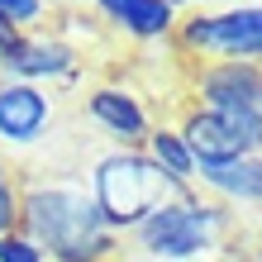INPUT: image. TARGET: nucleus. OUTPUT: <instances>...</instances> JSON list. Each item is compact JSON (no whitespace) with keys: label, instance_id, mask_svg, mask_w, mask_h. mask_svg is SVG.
Listing matches in <instances>:
<instances>
[{"label":"nucleus","instance_id":"f257e3e1","mask_svg":"<svg viewBox=\"0 0 262 262\" xmlns=\"http://www.w3.org/2000/svg\"><path fill=\"white\" fill-rule=\"evenodd\" d=\"M19 234L43 262H115L119 234L81 181H29L19 191Z\"/></svg>","mask_w":262,"mask_h":262},{"label":"nucleus","instance_id":"f03ea898","mask_svg":"<svg viewBox=\"0 0 262 262\" xmlns=\"http://www.w3.org/2000/svg\"><path fill=\"white\" fill-rule=\"evenodd\" d=\"M224 234H229V210L220 200L177 191L134 229V243L148 262H200L220 248Z\"/></svg>","mask_w":262,"mask_h":262},{"label":"nucleus","instance_id":"7ed1b4c3","mask_svg":"<svg viewBox=\"0 0 262 262\" xmlns=\"http://www.w3.org/2000/svg\"><path fill=\"white\" fill-rule=\"evenodd\" d=\"M177 191L181 186H172V181L158 172V162H152L143 148H115V152H105V158H96V167H91V195H96V205H100L105 220H110L115 234H134V229L143 224L162 200H172Z\"/></svg>","mask_w":262,"mask_h":262},{"label":"nucleus","instance_id":"20e7f679","mask_svg":"<svg viewBox=\"0 0 262 262\" xmlns=\"http://www.w3.org/2000/svg\"><path fill=\"white\" fill-rule=\"evenodd\" d=\"M200 62H262V0H234L224 10H195L172 34Z\"/></svg>","mask_w":262,"mask_h":262},{"label":"nucleus","instance_id":"39448f33","mask_svg":"<svg viewBox=\"0 0 262 262\" xmlns=\"http://www.w3.org/2000/svg\"><path fill=\"white\" fill-rule=\"evenodd\" d=\"M181 143L195 158V167H210V162H234V158H257L262 152V119L248 115H229V110H200L191 105L181 115Z\"/></svg>","mask_w":262,"mask_h":262},{"label":"nucleus","instance_id":"423d86ee","mask_svg":"<svg viewBox=\"0 0 262 262\" xmlns=\"http://www.w3.org/2000/svg\"><path fill=\"white\" fill-rule=\"evenodd\" d=\"M200 110H229L262 119V62H205L191 81Z\"/></svg>","mask_w":262,"mask_h":262},{"label":"nucleus","instance_id":"0eeeda50","mask_svg":"<svg viewBox=\"0 0 262 262\" xmlns=\"http://www.w3.org/2000/svg\"><path fill=\"white\" fill-rule=\"evenodd\" d=\"M76 48L53 34H19L14 48L0 53V72L10 81H29V86H43V81H62V76L76 72Z\"/></svg>","mask_w":262,"mask_h":262},{"label":"nucleus","instance_id":"6e6552de","mask_svg":"<svg viewBox=\"0 0 262 262\" xmlns=\"http://www.w3.org/2000/svg\"><path fill=\"white\" fill-rule=\"evenodd\" d=\"M53 100L43 86L29 81H0V143L5 148H34L48 138Z\"/></svg>","mask_w":262,"mask_h":262},{"label":"nucleus","instance_id":"1a4fd4ad","mask_svg":"<svg viewBox=\"0 0 262 262\" xmlns=\"http://www.w3.org/2000/svg\"><path fill=\"white\" fill-rule=\"evenodd\" d=\"M86 115L96 119V129H105V138H110L115 148H138L152 134V119L143 110V100H138L129 86H119V81H100L91 91Z\"/></svg>","mask_w":262,"mask_h":262},{"label":"nucleus","instance_id":"9d476101","mask_svg":"<svg viewBox=\"0 0 262 262\" xmlns=\"http://www.w3.org/2000/svg\"><path fill=\"white\" fill-rule=\"evenodd\" d=\"M91 5L110 29H119L124 38H138V43L172 38L181 24V10L172 0H91Z\"/></svg>","mask_w":262,"mask_h":262},{"label":"nucleus","instance_id":"9b49d317","mask_svg":"<svg viewBox=\"0 0 262 262\" xmlns=\"http://www.w3.org/2000/svg\"><path fill=\"white\" fill-rule=\"evenodd\" d=\"M195 181L214 200L229 205H262V152L257 158H234V162H210L195 167Z\"/></svg>","mask_w":262,"mask_h":262},{"label":"nucleus","instance_id":"f8f14e48","mask_svg":"<svg viewBox=\"0 0 262 262\" xmlns=\"http://www.w3.org/2000/svg\"><path fill=\"white\" fill-rule=\"evenodd\" d=\"M143 152L152 162H158V172L172 181V186H181V191H191V181H195V158L186 152V143H181V134L172 129V124H152V134L143 138Z\"/></svg>","mask_w":262,"mask_h":262},{"label":"nucleus","instance_id":"ddd939ff","mask_svg":"<svg viewBox=\"0 0 262 262\" xmlns=\"http://www.w3.org/2000/svg\"><path fill=\"white\" fill-rule=\"evenodd\" d=\"M10 229H19V181L0 162V234H10Z\"/></svg>","mask_w":262,"mask_h":262},{"label":"nucleus","instance_id":"4468645a","mask_svg":"<svg viewBox=\"0 0 262 262\" xmlns=\"http://www.w3.org/2000/svg\"><path fill=\"white\" fill-rule=\"evenodd\" d=\"M43 5H48V0H0V14L24 34V29H34L43 19Z\"/></svg>","mask_w":262,"mask_h":262},{"label":"nucleus","instance_id":"2eb2a0df","mask_svg":"<svg viewBox=\"0 0 262 262\" xmlns=\"http://www.w3.org/2000/svg\"><path fill=\"white\" fill-rule=\"evenodd\" d=\"M0 262H43V253L19 234V229H10V234H0Z\"/></svg>","mask_w":262,"mask_h":262},{"label":"nucleus","instance_id":"dca6fc26","mask_svg":"<svg viewBox=\"0 0 262 262\" xmlns=\"http://www.w3.org/2000/svg\"><path fill=\"white\" fill-rule=\"evenodd\" d=\"M14 43H19V29H14L5 14H0V53H5V48H14Z\"/></svg>","mask_w":262,"mask_h":262},{"label":"nucleus","instance_id":"f3484780","mask_svg":"<svg viewBox=\"0 0 262 262\" xmlns=\"http://www.w3.org/2000/svg\"><path fill=\"white\" fill-rule=\"evenodd\" d=\"M172 5H177V10H181V5H186V0H172Z\"/></svg>","mask_w":262,"mask_h":262},{"label":"nucleus","instance_id":"a211bd4d","mask_svg":"<svg viewBox=\"0 0 262 262\" xmlns=\"http://www.w3.org/2000/svg\"><path fill=\"white\" fill-rule=\"evenodd\" d=\"M257 262H262V253H257Z\"/></svg>","mask_w":262,"mask_h":262}]
</instances>
